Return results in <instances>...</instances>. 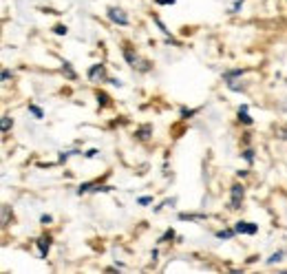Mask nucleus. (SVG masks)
I'll list each match as a JSON object with an SVG mask.
<instances>
[{
    "instance_id": "obj_19",
    "label": "nucleus",
    "mask_w": 287,
    "mask_h": 274,
    "mask_svg": "<svg viewBox=\"0 0 287 274\" xmlns=\"http://www.w3.org/2000/svg\"><path fill=\"white\" fill-rule=\"evenodd\" d=\"M243 73H245L243 69H234V71H228V73L223 75V80H228V77H241V75H243Z\"/></svg>"
},
{
    "instance_id": "obj_1",
    "label": "nucleus",
    "mask_w": 287,
    "mask_h": 274,
    "mask_svg": "<svg viewBox=\"0 0 287 274\" xmlns=\"http://www.w3.org/2000/svg\"><path fill=\"white\" fill-rule=\"evenodd\" d=\"M124 60H126L131 66H133V69H140L142 73H146V71H150V62H148V60H142L140 55H137L133 49H128V46H124Z\"/></svg>"
},
{
    "instance_id": "obj_23",
    "label": "nucleus",
    "mask_w": 287,
    "mask_h": 274,
    "mask_svg": "<svg viewBox=\"0 0 287 274\" xmlns=\"http://www.w3.org/2000/svg\"><path fill=\"white\" fill-rule=\"evenodd\" d=\"M89 190H93V184H91V182H86V184H82L80 188H78V195H82V193H89Z\"/></svg>"
},
{
    "instance_id": "obj_18",
    "label": "nucleus",
    "mask_w": 287,
    "mask_h": 274,
    "mask_svg": "<svg viewBox=\"0 0 287 274\" xmlns=\"http://www.w3.org/2000/svg\"><path fill=\"white\" fill-rule=\"evenodd\" d=\"M170 239H175V230H166L161 235V239H159V244H166V241H170Z\"/></svg>"
},
{
    "instance_id": "obj_8",
    "label": "nucleus",
    "mask_w": 287,
    "mask_h": 274,
    "mask_svg": "<svg viewBox=\"0 0 287 274\" xmlns=\"http://www.w3.org/2000/svg\"><path fill=\"white\" fill-rule=\"evenodd\" d=\"M239 122L245 124V126H250V124H252V117H250V113H248V104H243V106L239 108Z\"/></svg>"
},
{
    "instance_id": "obj_16",
    "label": "nucleus",
    "mask_w": 287,
    "mask_h": 274,
    "mask_svg": "<svg viewBox=\"0 0 287 274\" xmlns=\"http://www.w3.org/2000/svg\"><path fill=\"white\" fill-rule=\"evenodd\" d=\"M9 217H11V210H9L7 204H4L2 206V226H9Z\"/></svg>"
},
{
    "instance_id": "obj_4",
    "label": "nucleus",
    "mask_w": 287,
    "mask_h": 274,
    "mask_svg": "<svg viewBox=\"0 0 287 274\" xmlns=\"http://www.w3.org/2000/svg\"><path fill=\"white\" fill-rule=\"evenodd\" d=\"M106 15H109V20H111V22H115V24H122V27H126V24H128V15L122 11V9H117V7H109Z\"/></svg>"
},
{
    "instance_id": "obj_13",
    "label": "nucleus",
    "mask_w": 287,
    "mask_h": 274,
    "mask_svg": "<svg viewBox=\"0 0 287 274\" xmlns=\"http://www.w3.org/2000/svg\"><path fill=\"white\" fill-rule=\"evenodd\" d=\"M29 113H33V115L38 117V120H42V117H44L42 108H40V106H35V104H29Z\"/></svg>"
},
{
    "instance_id": "obj_12",
    "label": "nucleus",
    "mask_w": 287,
    "mask_h": 274,
    "mask_svg": "<svg viewBox=\"0 0 287 274\" xmlns=\"http://www.w3.org/2000/svg\"><path fill=\"white\" fill-rule=\"evenodd\" d=\"M237 235V230H219L217 232V239H232Z\"/></svg>"
},
{
    "instance_id": "obj_10",
    "label": "nucleus",
    "mask_w": 287,
    "mask_h": 274,
    "mask_svg": "<svg viewBox=\"0 0 287 274\" xmlns=\"http://www.w3.org/2000/svg\"><path fill=\"white\" fill-rule=\"evenodd\" d=\"M62 73L69 77V80H75V71H73V66H71V62H62Z\"/></svg>"
},
{
    "instance_id": "obj_24",
    "label": "nucleus",
    "mask_w": 287,
    "mask_h": 274,
    "mask_svg": "<svg viewBox=\"0 0 287 274\" xmlns=\"http://www.w3.org/2000/svg\"><path fill=\"white\" fill-rule=\"evenodd\" d=\"M51 221H53V217H51V215H42V217H40V224H42V226H49Z\"/></svg>"
},
{
    "instance_id": "obj_31",
    "label": "nucleus",
    "mask_w": 287,
    "mask_h": 274,
    "mask_svg": "<svg viewBox=\"0 0 287 274\" xmlns=\"http://www.w3.org/2000/svg\"><path fill=\"white\" fill-rule=\"evenodd\" d=\"M9 77H11V73H9V71H7V69H4V71H2V82H7V80H9Z\"/></svg>"
},
{
    "instance_id": "obj_21",
    "label": "nucleus",
    "mask_w": 287,
    "mask_h": 274,
    "mask_svg": "<svg viewBox=\"0 0 287 274\" xmlns=\"http://www.w3.org/2000/svg\"><path fill=\"white\" fill-rule=\"evenodd\" d=\"M152 20H155V24H157V27L161 29V33H163V35H168V38H170V31H168L166 27H163V22H161V20L157 18V15H155V18H152Z\"/></svg>"
},
{
    "instance_id": "obj_25",
    "label": "nucleus",
    "mask_w": 287,
    "mask_h": 274,
    "mask_svg": "<svg viewBox=\"0 0 287 274\" xmlns=\"http://www.w3.org/2000/svg\"><path fill=\"white\" fill-rule=\"evenodd\" d=\"M243 7V0H237V2L232 4V13H239V9Z\"/></svg>"
},
{
    "instance_id": "obj_22",
    "label": "nucleus",
    "mask_w": 287,
    "mask_h": 274,
    "mask_svg": "<svg viewBox=\"0 0 287 274\" xmlns=\"http://www.w3.org/2000/svg\"><path fill=\"white\" fill-rule=\"evenodd\" d=\"M66 31H69V29H66L64 24H55V27H53V33L55 35H66Z\"/></svg>"
},
{
    "instance_id": "obj_6",
    "label": "nucleus",
    "mask_w": 287,
    "mask_h": 274,
    "mask_svg": "<svg viewBox=\"0 0 287 274\" xmlns=\"http://www.w3.org/2000/svg\"><path fill=\"white\" fill-rule=\"evenodd\" d=\"M35 246H38V250H40V257H42V259H47L49 248H51V237H40V239L35 241Z\"/></svg>"
},
{
    "instance_id": "obj_17",
    "label": "nucleus",
    "mask_w": 287,
    "mask_h": 274,
    "mask_svg": "<svg viewBox=\"0 0 287 274\" xmlns=\"http://www.w3.org/2000/svg\"><path fill=\"white\" fill-rule=\"evenodd\" d=\"M13 126V122H11V117L9 115H2V133H7L9 128Z\"/></svg>"
},
{
    "instance_id": "obj_30",
    "label": "nucleus",
    "mask_w": 287,
    "mask_h": 274,
    "mask_svg": "<svg viewBox=\"0 0 287 274\" xmlns=\"http://www.w3.org/2000/svg\"><path fill=\"white\" fill-rule=\"evenodd\" d=\"M279 137H281V139H285V142H287V128H283V131H279Z\"/></svg>"
},
{
    "instance_id": "obj_11",
    "label": "nucleus",
    "mask_w": 287,
    "mask_h": 274,
    "mask_svg": "<svg viewBox=\"0 0 287 274\" xmlns=\"http://www.w3.org/2000/svg\"><path fill=\"white\" fill-rule=\"evenodd\" d=\"M95 97H97V104H100V106H109V104H111V97L106 95V93L97 91V93H95Z\"/></svg>"
},
{
    "instance_id": "obj_9",
    "label": "nucleus",
    "mask_w": 287,
    "mask_h": 274,
    "mask_svg": "<svg viewBox=\"0 0 287 274\" xmlns=\"http://www.w3.org/2000/svg\"><path fill=\"white\" fill-rule=\"evenodd\" d=\"M179 219H181V221H203V219H206V215H201V213H199V215L181 213V215H179Z\"/></svg>"
},
{
    "instance_id": "obj_7",
    "label": "nucleus",
    "mask_w": 287,
    "mask_h": 274,
    "mask_svg": "<svg viewBox=\"0 0 287 274\" xmlns=\"http://www.w3.org/2000/svg\"><path fill=\"white\" fill-rule=\"evenodd\" d=\"M150 135H152V126H150V124H144V126H140L135 131V137L140 139V142H148Z\"/></svg>"
},
{
    "instance_id": "obj_5",
    "label": "nucleus",
    "mask_w": 287,
    "mask_h": 274,
    "mask_svg": "<svg viewBox=\"0 0 287 274\" xmlns=\"http://www.w3.org/2000/svg\"><path fill=\"white\" fill-rule=\"evenodd\" d=\"M234 230H237V235H256V232H259V226L252 224V221H237Z\"/></svg>"
},
{
    "instance_id": "obj_2",
    "label": "nucleus",
    "mask_w": 287,
    "mask_h": 274,
    "mask_svg": "<svg viewBox=\"0 0 287 274\" xmlns=\"http://www.w3.org/2000/svg\"><path fill=\"white\" fill-rule=\"evenodd\" d=\"M243 197H245V186L243 184H234L230 188V210H239L241 204H243Z\"/></svg>"
},
{
    "instance_id": "obj_28",
    "label": "nucleus",
    "mask_w": 287,
    "mask_h": 274,
    "mask_svg": "<svg viewBox=\"0 0 287 274\" xmlns=\"http://www.w3.org/2000/svg\"><path fill=\"white\" fill-rule=\"evenodd\" d=\"M97 153H100V151H97V148H91V151H89V153H86V157H89V159H91V157H95V155H97Z\"/></svg>"
},
{
    "instance_id": "obj_29",
    "label": "nucleus",
    "mask_w": 287,
    "mask_h": 274,
    "mask_svg": "<svg viewBox=\"0 0 287 274\" xmlns=\"http://www.w3.org/2000/svg\"><path fill=\"white\" fill-rule=\"evenodd\" d=\"M109 82H111V84H113V86H122V82H120V80H117V77H111V80H109Z\"/></svg>"
},
{
    "instance_id": "obj_26",
    "label": "nucleus",
    "mask_w": 287,
    "mask_h": 274,
    "mask_svg": "<svg viewBox=\"0 0 287 274\" xmlns=\"http://www.w3.org/2000/svg\"><path fill=\"white\" fill-rule=\"evenodd\" d=\"M150 201H152V197H140V199H137V204L146 206V204H150Z\"/></svg>"
},
{
    "instance_id": "obj_14",
    "label": "nucleus",
    "mask_w": 287,
    "mask_h": 274,
    "mask_svg": "<svg viewBox=\"0 0 287 274\" xmlns=\"http://www.w3.org/2000/svg\"><path fill=\"white\" fill-rule=\"evenodd\" d=\"M283 255H285V252H283V250L274 252V255H272V257H270V259H268V263H270V266H274V263H279L281 259H283Z\"/></svg>"
},
{
    "instance_id": "obj_3",
    "label": "nucleus",
    "mask_w": 287,
    "mask_h": 274,
    "mask_svg": "<svg viewBox=\"0 0 287 274\" xmlns=\"http://www.w3.org/2000/svg\"><path fill=\"white\" fill-rule=\"evenodd\" d=\"M89 80L91 82H109V77H106V66L104 64H93L89 69Z\"/></svg>"
},
{
    "instance_id": "obj_20",
    "label": "nucleus",
    "mask_w": 287,
    "mask_h": 274,
    "mask_svg": "<svg viewBox=\"0 0 287 274\" xmlns=\"http://www.w3.org/2000/svg\"><path fill=\"white\" fill-rule=\"evenodd\" d=\"M243 159H245L248 164L254 162V151H252V148H245V151H243Z\"/></svg>"
},
{
    "instance_id": "obj_15",
    "label": "nucleus",
    "mask_w": 287,
    "mask_h": 274,
    "mask_svg": "<svg viewBox=\"0 0 287 274\" xmlns=\"http://www.w3.org/2000/svg\"><path fill=\"white\" fill-rule=\"evenodd\" d=\"M194 113H197V108H181L179 115H181V120H188V117H192Z\"/></svg>"
},
{
    "instance_id": "obj_27",
    "label": "nucleus",
    "mask_w": 287,
    "mask_h": 274,
    "mask_svg": "<svg viewBox=\"0 0 287 274\" xmlns=\"http://www.w3.org/2000/svg\"><path fill=\"white\" fill-rule=\"evenodd\" d=\"M177 0H155V4H175Z\"/></svg>"
}]
</instances>
